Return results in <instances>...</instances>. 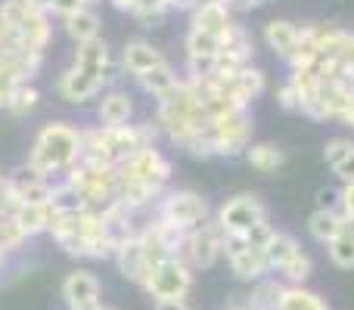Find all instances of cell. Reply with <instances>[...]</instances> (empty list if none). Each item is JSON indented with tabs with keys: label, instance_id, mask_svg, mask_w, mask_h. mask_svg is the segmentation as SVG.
Listing matches in <instances>:
<instances>
[{
	"label": "cell",
	"instance_id": "obj_38",
	"mask_svg": "<svg viewBox=\"0 0 354 310\" xmlns=\"http://www.w3.org/2000/svg\"><path fill=\"white\" fill-rule=\"evenodd\" d=\"M342 217L345 220H354V183L342 189Z\"/></svg>",
	"mask_w": 354,
	"mask_h": 310
},
{
	"label": "cell",
	"instance_id": "obj_30",
	"mask_svg": "<svg viewBox=\"0 0 354 310\" xmlns=\"http://www.w3.org/2000/svg\"><path fill=\"white\" fill-rule=\"evenodd\" d=\"M245 158H249V164L255 171H264V174H270V171L283 168V162H286V155H283V149L270 146V143H255V146L245 149Z\"/></svg>",
	"mask_w": 354,
	"mask_h": 310
},
{
	"label": "cell",
	"instance_id": "obj_6",
	"mask_svg": "<svg viewBox=\"0 0 354 310\" xmlns=\"http://www.w3.org/2000/svg\"><path fill=\"white\" fill-rule=\"evenodd\" d=\"M168 180H171V162L156 146L140 149L128 162L118 164V186H143V189L165 193Z\"/></svg>",
	"mask_w": 354,
	"mask_h": 310
},
{
	"label": "cell",
	"instance_id": "obj_18",
	"mask_svg": "<svg viewBox=\"0 0 354 310\" xmlns=\"http://www.w3.org/2000/svg\"><path fill=\"white\" fill-rule=\"evenodd\" d=\"M106 84H100L97 78H87V75H81L78 68H66V72L59 75V81H56V93H59L66 103H87V99L100 97L103 93Z\"/></svg>",
	"mask_w": 354,
	"mask_h": 310
},
{
	"label": "cell",
	"instance_id": "obj_47",
	"mask_svg": "<svg viewBox=\"0 0 354 310\" xmlns=\"http://www.w3.org/2000/svg\"><path fill=\"white\" fill-rule=\"evenodd\" d=\"M81 3H84V6H91V3H97V0H81Z\"/></svg>",
	"mask_w": 354,
	"mask_h": 310
},
{
	"label": "cell",
	"instance_id": "obj_21",
	"mask_svg": "<svg viewBox=\"0 0 354 310\" xmlns=\"http://www.w3.org/2000/svg\"><path fill=\"white\" fill-rule=\"evenodd\" d=\"M264 41H268V47L274 50L280 59H292L295 47H299V25L286 22V19H270L268 25H264Z\"/></svg>",
	"mask_w": 354,
	"mask_h": 310
},
{
	"label": "cell",
	"instance_id": "obj_37",
	"mask_svg": "<svg viewBox=\"0 0 354 310\" xmlns=\"http://www.w3.org/2000/svg\"><path fill=\"white\" fill-rule=\"evenodd\" d=\"M81 6H84V3H81V0H56L53 12H56V16H62V19H66V16H72V12H78Z\"/></svg>",
	"mask_w": 354,
	"mask_h": 310
},
{
	"label": "cell",
	"instance_id": "obj_43",
	"mask_svg": "<svg viewBox=\"0 0 354 310\" xmlns=\"http://www.w3.org/2000/svg\"><path fill=\"white\" fill-rule=\"evenodd\" d=\"M112 6H115V10H122V12H131V16H134L137 0H112Z\"/></svg>",
	"mask_w": 354,
	"mask_h": 310
},
{
	"label": "cell",
	"instance_id": "obj_14",
	"mask_svg": "<svg viewBox=\"0 0 354 310\" xmlns=\"http://www.w3.org/2000/svg\"><path fill=\"white\" fill-rule=\"evenodd\" d=\"M72 68H78L87 78H97L100 84H109L115 75H112V59H109V47H106L103 37H93V41L75 47V59Z\"/></svg>",
	"mask_w": 354,
	"mask_h": 310
},
{
	"label": "cell",
	"instance_id": "obj_20",
	"mask_svg": "<svg viewBox=\"0 0 354 310\" xmlns=\"http://www.w3.org/2000/svg\"><path fill=\"white\" fill-rule=\"evenodd\" d=\"M162 62H168V59L149 41H128V43H124L122 66H124V72H131L134 78H137V75H143V72H149V68L162 66Z\"/></svg>",
	"mask_w": 354,
	"mask_h": 310
},
{
	"label": "cell",
	"instance_id": "obj_49",
	"mask_svg": "<svg viewBox=\"0 0 354 310\" xmlns=\"http://www.w3.org/2000/svg\"><path fill=\"white\" fill-rule=\"evenodd\" d=\"M100 310H109V307H106V304H103V307H100Z\"/></svg>",
	"mask_w": 354,
	"mask_h": 310
},
{
	"label": "cell",
	"instance_id": "obj_31",
	"mask_svg": "<svg viewBox=\"0 0 354 310\" xmlns=\"http://www.w3.org/2000/svg\"><path fill=\"white\" fill-rule=\"evenodd\" d=\"M183 47H187V56H202V59H214V56L221 53V37L189 28V35H187V41H183Z\"/></svg>",
	"mask_w": 354,
	"mask_h": 310
},
{
	"label": "cell",
	"instance_id": "obj_32",
	"mask_svg": "<svg viewBox=\"0 0 354 310\" xmlns=\"http://www.w3.org/2000/svg\"><path fill=\"white\" fill-rule=\"evenodd\" d=\"M37 99H41V93H37L35 84H19L16 93H12V99H10V106H6V112L16 115V118H22V115H28V112L35 109Z\"/></svg>",
	"mask_w": 354,
	"mask_h": 310
},
{
	"label": "cell",
	"instance_id": "obj_17",
	"mask_svg": "<svg viewBox=\"0 0 354 310\" xmlns=\"http://www.w3.org/2000/svg\"><path fill=\"white\" fill-rule=\"evenodd\" d=\"M230 28H233L230 6L221 3V0H202L193 10V31H205V35L224 37Z\"/></svg>",
	"mask_w": 354,
	"mask_h": 310
},
{
	"label": "cell",
	"instance_id": "obj_27",
	"mask_svg": "<svg viewBox=\"0 0 354 310\" xmlns=\"http://www.w3.org/2000/svg\"><path fill=\"white\" fill-rule=\"evenodd\" d=\"M326 249H330V261L339 270H354V220H345L342 230L336 233V239Z\"/></svg>",
	"mask_w": 354,
	"mask_h": 310
},
{
	"label": "cell",
	"instance_id": "obj_33",
	"mask_svg": "<svg viewBox=\"0 0 354 310\" xmlns=\"http://www.w3.org/2000/svg\"><path fill=\"white\" fill-rule=\"evenodd\" d=\"M351 153H354V140H348V137H333V140H326V146H324V158L330 168L342 164Z\"/></svg>",
	"mask_w": 354,
	"mask_h": 310
},
{
	"label": "cell",
	"instance_id": "obj_15",
	"mask_svg": "<svg viewBox=\"0 0 354 310\" xmlns=\"http://www.w3.org/2000/svg\"><path fill=\"white\" fill-rule=\"evenodd\" d=\"M212 78H214V84L239 106H249L252 99L261 97V90H264V75L258 72L255 66H245L243 72L227 75V78H218V75H212Z\"/></svg>",
	"mask_w": 354,
	"mask_h": 310
},
{
	"label": "cell",
	"instance_id": "obj_42",
	"mask_svg": "<svg viewBox=\"0 0 354 310\" xmlns=\"http://www.w3.org/2000/svg\"><path fill=\"white\" fill-rule=\"evenodd\" d=\"M339 84H342L345 90H348L351 97H354V68H345V72H342V78H339Z\"/></svg>",
	"mask_w": 354,
	"mask_h": 310
},
{
	"label": "cell",
	"instance_id": "obj_5",
	"mask_svg": "<svg viewBox=\"0 0 354 310\" xmlns=\"http://www.w3.org/2000/svg\"><path fill=\"white\" fill-rule=\"evenodd\" d=\"M66 183L78 193L84 208H93V211H106L118 202V168H112V164L81 158L66 174Z\"/></svg>",
	"mask_w": 354,
	"mask_h": 310
},
{
	"label": "cell",
	"instance_id": "obj_40",
	"mask_svg": "<svg viewBox=\"0 0 354 310\" xmlns=\"http://www.w3.org/2000/svg\"><path fill=\"white\" fill-rule=\"evenodd\" d=\"M168 10H196L202 0H165Z\"/></svg>",
	"mask_w": 354,
	"mask_h": 310
},
{
	"label": "cell",
	"instance_id": "obj_35",
	"mask_svg": "<svg viewBox=\"0 0 354 310\" xmlns=\"http://www.w3.org/2000/svg\"><path fill=\"white\" fill-rule=\"evenodd\" d=\"M317 211H342V189H320Z\"/></svg>",
	"mask_w": 354,
	"mask_h": 310
},
{
	"label": "cell",
	"instance_id": "obj_1",
	"mask_svg": "<svg viewBox=\"0 0 354 310\" xmlns=\"http://www.w3.org/2000/svg\"><path fill=\"white\" fill-rule=\"evenodd\" d=\"M212 124L205 106H202L199 93H196L193 81L180 78L177 87L168 97L159 99V112H156V128L168 137L177 146H187L193 137H199L202 130Z\"/></svg>",
	"mask_w": 354,
	"mask_h": 310
},
{
	"label": "cell",
	"instance_id": "obj_4",
	"mask_svg": "<svg viewBox=\"0 0 354 310\" xmlns=\"http://www.w3.org/2000/svg\"><path fill=\"white\" fill-rule=\"evenodd\" d=\"M0 31H3V41H19L35 53H44L50 37H53L50 16L31 6L28 0H3L0 3Z\"/></svg>",
	"mask_w": 354,
	"mask_h": 310
},
{
	"label": "cell",
	"instance_id": "obj_44",
	"mask_svg": "<svg viewBox=\"0 0 354 310\" xmlns=\"http://www.w3.org/2000/svg\"><path fill=\"white\" fill-rule=\"evenodd\" d=\"M31 6H37V10H44L50 16V12H53V6H56V0H28Z\"/></svg>",
	"mask_w": 354,
	"mask_h": 310
},
{
	"label": "cell",
	"instance_id": "obj_24",
	"mask_svg": "<svg viewBox=\"0 0 354 310\" xmlns=\"http://www.w3.org/2000/svg\"><path fill=\"white\" fill-rule=\"evenodd\" d=\"M283 292H286V282H277V280H270V276H264V280H258L255 286H252V292L245 295L243 301L249 310H280Z\"/></svg>",
	"mask_w": 354,
	"mask_h": 310
},
{
	"label": "cell",
	"instance_id": "obj_45",
	"mask_svg": "<svg viewBox=\"0 0 354 310\" xmlns=\"http://www.w3.org/2000/svg\"><path fill=\"white\" fill-rule=\"evenodd\" d=\"M227 310H249V307H245V301H233V304L227 307Z\"/></svg>",
	"mask_w": 354,
	"mask_h": 310
},
{
	"label": "cell",
	"instance_id": "obj_36",
	"mask_svg": "<svg viewBox=\"0 0 354 310\" xmlns=\"http://www.w3.org/2000/svg\"><path fill=\"white\" fill-rule=\"evenodd\" d=\"M333 174H336L339 180L345 183V186H351V183H354V153L345 158L342 164H336V168H333Z\"/></svg>",
	"mask_w": 354,
	"mask_h": 310
},
{
	"label": "cell",
	"instance_id": "obj_22",
	"mask_svg": "<svg viewBox=\"0 0 354 310\" xmlns=\"http://www.w3.org/2000/svg\"><path fill=\"white\" fill-rule=\"evenodd\" d=\"M10 217L16 220L19 230L31 239V236H37V233H50L56 211L50 205H12Z\"/></svg>",
	"mask_w": 354,
	"mask_h": 310
},
{
	"label": "cell",
	"instance_id": "obj_48",
	"mask_svg": "<svg viewBox=\"0 0 354 310\" xmlns=\"http://www.w3.org/2000/svg\"><path fill=\"white\" fill-rule=\"evenodd\" d=\"M221 3H227V6H230V0H221Z\"/></svg>",
	"mask_w": 354,
	"mask_h": 310
},
{
	"label": "cell",
	"instance_id": "obj_10",
	"mask_svg": "<svg viewBox=\"0 0 354 310\" xmlns=\"http://www.w3.org/2000/svg\"><path fill=\"white\" fill-rule=\"evenodd\" d=\"M156 217L168 220V224L180 226V230H196L199 224L208 220V202L193 189H174L159 199V211Z\"/></svg>",
	"mask_w": 354,
	"mask_h": 310
},
{
	"label": "cell",
	"instance_id": "obj_46",
	"mask_svg": "<svg viewBox=\"0 0 354 310\" xmlns=\"http://www.w3.org/2000/svg\"><path fill=\"white\" fill-rule=\"evenodd\" d=\"M345 122H348V124H351V128H354V109L348 112V118H345Z\"/></svg>",
	"mask_w": 354,
	"mask_h": 310
},
{
	"label": "cell",
	"instance_id": "obj_9",
	"mask_svg": "<svg viewBox=\"0 0 354 310\" xmlns=\"http://www.w3.org/2000/svg\"><path fill=\"white\" fill-rule=\"evenodd\" d=\"M189 289H193V270L180 261V258H168L159 267L149 270L143 292L159 304V301H187Z\"/></svg>",
	"mask_w": 354,
	"mask_h": 310
},
{
	"label": "cell",
	"instance_id": "obj_34",
	"mask_svg": "<svg viewBox=\"0 0 354 310\" xmlns=\"http://www.w3.org/2000/svg\"><path fill=\"white\" fill-rule=\"evenodd\" d=\"M277 103H280L286 112H301V93L295 90L292 81H286V84L280 87V93H277Z\"/></svg>",
	"mask_w": 354,
	"mask_h": 310
},
{
	"label": "cell",
	"instance_id": "obj_19",
	"mask_svg": "<svg viewBox=\"0 0 354 310\" xmlns=\"http://www.w3.org/2000/svg\"><path fill=\"white\" fill-rule=\"evenodd\" d=\"M97 115H100V128H124L134 118V99L124 90H109L100 99Z\"/></svg>",
	"mask_w": 354,
	"mask_h": 310
},
{
	"label": "cell",
	"instance_id": "obj_2",
	"mask_svg": "<svg viewBox=\"0 0 354 310\" xmlns=\"http://www.w3.org/2000/svg\"><path fill=\"white\" fill-rule=\"evenodd\" d=\"M162 130L153 122L147 124H124V128H91L81 130V158L91 162H103L118 168L122 162H128L134 153L147 146H156V137Z\"/></svg>",
	"mask_w": 354,
	"mask_h": 310
},
{
	"label": "cell",
	"instance_id": "obj_16",
	"mask_svg": "<svg viewBox=\"0 0 354 310\" xmlns=\"http://www.w3.org/2000/svg\"><path fill=\"white\" fill-rule=\"evenodd\" d=\"M112 261L118 264V270H122L124 280L137 282V286L143 289V282H147V276H149V264H147V258H143L140 236H128L124 242H118Z\"/></svg>",
	"mask_w": 354,
	"mask_h": 310
},
{
	"label": "cell",
	"instance_id": "obj_41",
	"mask_svg": "<svg viewBox=\"0 0 354 310\" xmlns=\"http://www.w3.org/2000/svg\"><path fill=\"white\" fill-rule=\"evenodd\" d=\"M156 310H193V307H189L187 301H159Z\"/></svg>",
	"mask_w": 354,
	"mask_h": 310
},
{
	"label": "cell",
	"instance_id": "obj_39",
	"mask_svg": "<svg viewBox=\"0 0 354 310\" xmlns=\"http://www.w3.org/2000/svg\"><path fill=\"white\" fill-rule=\"evenodd\" d=\"M268 0H230V10H243V12H249V10H258V6H264Z\"/></svg>",
	"mask_w": 354,
	"mask_h": 310
},
{
	"label": "cell",
	"instance_id": "obj_50",
	"mask_svg": "<svg viewBox=\"0 0 354 310\" xmlns=\"http://www.w3.org/2000/svg\"><path fill=\"white\" fill-rule=\"evenodd\" d=\"M0 41H3V31H0Z\"/></svg>",
	"mask_w": 354,
	"mask_h": 310
},
{
	"label": "cell",
	"instance_id": "obj_3",
	"mask_svg": "<svg viewBox=\"0 0 354 310\" xmlns=\"http://www.w3.org/2000/svg\"><path fill=\"white\" fill-rule=\"evenodd\" d=\"M78 162H81V130L78 128H72L66 122H53L37 130L35 143H31V153H28V168H35L44 177H53V174L66 177Z\"/></svg>",
	"mask_w": 354,
	"mask_h": 310
},
{
	"label": "cell",
	"instance_id": "obj_26",
	"mask_svg": "<svg viewBox=\"0 0 354 310\" xmlns=\"http://www.w3.org/2000/svg\"><path fill=\"white\" fill-rule=\"evenodd\" d=\"M177 75H174V68L168 66V62H162V66H156V68H149V72H143V75H137V84L143 87V90L149 93V97H156V99H162V97H168V93L177 87Z\"/></svg>",
	"mask_w": 354,
	"mask_h": 310
},
{
	"label": "cell",
	"instance_id": "obj_12",
	"mask_svg": "<svg viewBox=\"0 0 354 310\" xmlns=\"http://www.w3.org/2000/svg\"><path fill=\"white\" fill-rule=\"evenodd\" d=\"M224 258H227V264H230L233 273L245 282H258L270 273L264 251L252 249L245 236H227L224 233Z\"/></svg>",
	"mask_w": 354,
	"mask_h": 310
},
{
	"label": "cell",
	"instance_id": "obj_23",
	"mask_svg": "<svg viewBox=\"0 0 354 310\" xmlns=\"http://www.w3.org/2000/svg\"><path fill=\"white\" fill-rule=\"evenodd\" d=\"M62 25H66V35L75 41V47L93 41V37H100V16L91 10V6H81L78 12L66 16L62 19Z\"/></svg>",
	"mask_w": 354,
	"mask_h": 310
},
{
	"label": "cell",
	"instance_id": "obj_13",
	"mask_svg": "<svg viewBox=\"0 0 354 310\" xmlns=\"http://www.w3.org/2000/svg\"><path fill=\"white\" fill-rule=\"evenodd\" d=\"M62 301L66 310H100L103 307V286L91 270H72L62 280Z\"/></svg>",
	"mask_w": 354,
	"mask_h": 310
},
{
	"label": "cell",
	"instance_id": "obj_11",
	"mask_svg": "<svg viewBox=\"0 0 354 310\" xmlns=\"http://www.w3.org/2000/svg\"><path fill=\"white\" fill-rule=\"evenodd\" d=\"M264 220H268V211H264L261 202L249 193L233 195V199H227L224 205L218 208V224L227 236H249Z\"/></svg>",
	"mask_w": 354,
	"mask_h": 310
},
{
	"label": "cell",
	"instance_id": "obj_28",
	"mask_svg": "<svg viewBox=\"0 0 354 310\" xmlns=\"http://www.w3.org/2000/svg\"><path fill=\"white\" fill-rule=\"evenodd\" d=\"M342 224H345L342 211H314L311 217H308V230H311V236L324 245H330L333 239H336V233L342 230Z\"/></svg>",
	"mask_w": 354,
	"mask_h": 310
},
{
	"label": "cell",
	"instance_id": "obj_25",
	"mask_svg": "<svg viewBox=\"0 0 354 310\" xmlns=\"http://www.w3.org/2000/svg\"><path fill=\"white\" fill-rule=\"evenodd\" d=\"M301 251H305V249H301V245L295 242L289 233H274L270 245L264 249V258H268V270H270V273H280V270L286 267L289 261H295Z\"/></svg>",
	"mask_w": 354,
	"mask_h": 310
},
{
	"label": "cell",
	"instance_id": "obj_7",
	"mask_svg": "<svg viewBox=\"0 0 354 310\" xmlns=\"http://www.w3.org/2000/svg\"><path fill=\"white\" fill-rule=\"evenodd\" d=\"M221 255H224V230H221L218 217L199 224L196 230H189L187 239H183V245H180V251H177V258H180L193 273L196 270L214 267Z\"/></svg>",
	"mask_w": 354,
	"mask_h": 310
},
{
	"label": "cell",
	"instance_id": "obj_29",
	"mask_svg": "<svg viewBox=\"0 0 354 310\" xmlns=\"http://www.w3.org/2000/svg\"><path fill=\"white\" fill-rule=\"evenodd\" d=\"M280 310H330V307H326V301L320 298L317 292H311V289L286 286V292H283V298H280Z\"/></svg>",
	"mask_w": 354,
	"mask_h": 310
},
{
	"label": "cell",
	"instance_id": "obj_8",
	"mask_svg": "<svg viewBox=\"0 0 354 310\" xmlns=\"http://www.w3.org/2000/svg\"><path fill=\"white\" fill-rule=\"evenodd\" d=\"M252 137V115L249 109H233V112H224V115L212 118L208 124V140H212V149L214 155H239L252 146L249 143Z\"/></svg>",
	"mask_w": 354,
	"mask_h": 310
}]
</instances>
